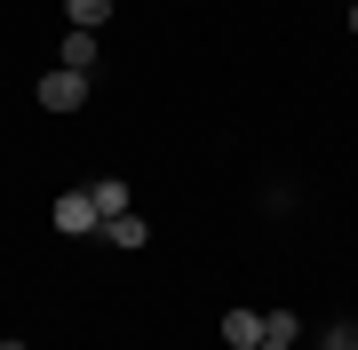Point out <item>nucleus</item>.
<instances>
[{
	"instance_id": "nucleus-1",
	"label": "nucleus",
	"mask_w": 358,
	"mask_h": 350,
	"mask_svg": "<svg viewBox=\"0 0 358 350\" xmlns=\"http://www.w3.org/2000/svg\"><path fill=\"white\" fill-rule=\"evenodd\" d=\"M40 104H48V112H80V104H88V72H64V64L40 72Z\"/></svg>"
},
{
	"instance_id": "nucleus-2",
	"label": "nucleus",
	"mask_w": 358,
	"mask_h": 350,
	"mask_svg": "<svg viewBox=\"0 0 358 350\" xmlns=\"http://www.w3.org/2000/svg\"><path fill=\"white\" fill-rule=\"evenodd\" d=\"M56 231H64V239H88V231H103L96 191H64V199H56Z\"/></svg>"
},
{
	"instance_id": "nucleus-3",
	"label": "nucleus",
	"mask_w": 358,
	"mask_h": 350,
	"mask_svg": "<svg viewBox=\"0 0 358 350\" xmlns=\"http://www.w3.org/2000/svg\"><path fill=\"white\" fill-rule=\"evenodd\" d=\"M263 335H271L263 311H223V342H231V350H255Z\"/></svg>"
},
{
	"instance_id": "nucleus-4",
	"label": "nucleus",
	"mask_w": 358,
	"mask_h": 350,
	"mask_svg": "<svg viewBox=\"0 0 358 350\" xmlns=\"http://www.w3.org/2000/svg\"><path fill=\"white\" fill-rule=\"evenodd\" d=\"M143 239H152V231H143V215L128 207V215H112V223H103V247H120V255H136V247Z\"/></svg>"
},
{
	"instance_id": "nucleus-5",
	"label": "nucleus",
	"mask_w": 358,
	"mask_h": 350,
	"mask_svg": "<svg viewBox=\"0 0 358 350\" xmlns=\"http://www.w3.org/2000/svg\"><path fill=\"white\" fill-rule=\"evenodd\" d=\"M88 191H96V215H103V223H112V215H128V183H120V175H96Z\"/></svg>"
},
{
	"instance_id": "nucleus-6",
	"label": "nucleus",
	"mask_w": 358,
	"mask_h": 350,
	"mask_svg": "<svg viewBox=\"0 0 358 350\" xmlns=\"http://www.w3.org/2000/svg\"><path fill=\"white\" fill-rule=\"evenodd\" d=\"M56 56H64V72H88V64H96V32H80V24H72Z\"/></svg>"
},
{
	"instance_id": "nucleus-7",
	"label": "nucleus",
	"mask_w": 358,
	"mask_h": 350,
	"mask_svg": "<svg viewBox=\"0 0 358 350\" xmlns=\"http://www.w3.org/2000/svg\"><path fill=\"white\" fill-rule=\"evenodd\" d=\"M64 8H72V24H80V32H96L103 16H112V0H64Z\"/></svg>"
},
{
	"instance_id": "nucleus-8",
	"label": "nucleus",
	"mask_w": 358,
	"mask_h": 350,
	"mask_svg": "<svg viewBox=\"0 0 358 350\" xmlns=\"http://www.w3.org/2000/svg\"><path fill=\"white\" fill-rule=\"evenodd\" d=\"M255 350H294V342H279V335H263V342H255Z\"/></svg>"
},
{
	"instance_id": "nucleus-9",
	"label": "nucleus",
	"mask_w": 358,
	"mask_h": 350,
	"mask_svg": "<svg viewBox=\"0 0 358 350\" xmlns=\"http://www.w3.org/2000/svg\"><path fill=\"white\" fill-rule=\"evenodd\" d=\"M0 350H24V342H0Z\"/></svg>"
},
{
	"instance_id": "nucleus-10",
	"label": "nucleus",
	"mask_w": 358,
	"mask_h": 350,
	"mask_svg": "<svg viewBox=\"0 0 358 350\" xmlns=\"http://www.w3.org/2000/svg\"><path fill=\"white\" fill-rule=\"evenodd\" d=\"M350 32H358V8H350Z\"/></svg>"
},
{
	"instance_id": "nucleus-11",
	"label": "nucleus",
	"mask_w": 358,
	"mask_h": 350,
	"mask_svg": "<svg viewBox=\"0 0 358 350\" xmlns=\"http://www.w3.org/2000/svg\"><path fill=\"white\" fill-rule=\"evenodd\" d=\"M350 8H358V0H350Z\"/></svg>"
}]
</instances>
